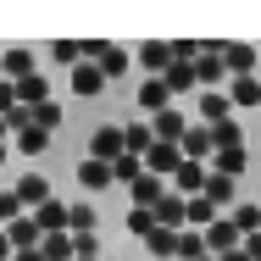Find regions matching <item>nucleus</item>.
<instances>
[{"mask_svg":"<svg viewBox=\"0 0 261 261\" xmlns=\"http://www.w3.org/2000/svg\"><path fill=\"white\" fill-rule=\"evenodd\" d=\"M72 233H95V206H72Z\"/></svg>","mask_w":261,"mask_h":261,"instance_id":"ea45409f","label":"nucleus"},{"mask_svg":"<svg viewBox=\"0 0 261 261\" xmlns=\"http://www.w3.org/2000/svg\"><path fill=\"white\" fill-rule=\"evenodd\" d=\"M128 195H134V206H145V211H156L161 200H167V178H156V172H145V178H139V184H134V189H128Z\"/></svg>","mask_w":261,"mask_h":261,"instance_id":"f3484780","label":"nucleus"},{"mask_svg":"<svg viewBox=\"0 0 261 261\" xmlns=\"http://www.w3.org/2000/svg\"><path fill=\"white\" fill-rule=\"evenodd\" d=\"M78 184H84L89 195H100V189H111L117 178H111V167H106V161H78Z\"/></svg>","mask_w":261,"mask_h":261,"instance_id":"412c9836","label":"nucleus"},{"mask_svg":"<svg viewBox=\"0 0 261 261\" xmlns=\"http://www.w3.org/2000/svg\"><path fill=\"white\" fill-rule=\"evenodd\" d=\"M0 56H6V78H11V84H22V78L39 72V67H34V50H22V45H17V50H0Z\"/></svg>","mask_w":261,"mask_h":261,"instance_id":"4be33fe9","label":"nucleus"},{"mask_svg":"<svg viewBox=\"0 0 261 261\" xmlns=\"http://www.w3.org/2000/svg\"><path fill=\"white\" fill-rule=\"evenodd\" d=\"M139 111H150V117L172 111V89H167V78H145V84H139Z\"/></svg>","mask_w":261,"mask_h":261,"instance_id":"1a4fd4ad","label":"nucleus"},{"mask_svg":"<svg viewBox=\"0 0 261 261\" xmlns=\"http://www.w3.org/2000/svg\"><path fill=\"white\" fill-rule=\"evenodd\" d=\"M17 200H22V211H39L45 200H56L50 184H45V172H22V178H17Z\"/></svg>","mask_w":261,"mask_h":261,"instance_id":"0eeeda50","label":"nucleus"},{"mask_svg":"<svg viewBox=\"0 0 261 261\" xmlns=\"http://www.w3.org/2000/svg\"><path fill=\"white\" fill-rule=\"evenodd\" d=\"M28 217H34L45 233H72V228H67V222H72V206H61V200H45V206L28 211Z\"/></svg>","mask_w":261,"mask_h":261,"instance_id":"dca6fc26","label":"nucleus"},{"mask_svg":"<svg viewBox=\"0 0 261 261\" xmlns=\"http://www.w3.org/2000/svg\"><path fill=\"white\" fill-rule=\"evenodd\" d=\"M233 117V100H228V89H200V122L217 128V122H228Z\"/></svg>","mask_w":261,"mask_h":261,"instance_id":"9d476101","label":"nucleus"},{"mask_svg":"<svg viewBox=\"0 0 261 261\" xmlns=\"http://www.w3.org/2000/svg\"><path fill=\"white\" fill-rule=\"evenodd\" d=\"M150 128H156V139H161V145H184V134H189L195 122H189L184 111H161V117H150Z\"/></svg>","mask_w":261,"mask_h":261,"instance_id":"ddd939ff","label":"nucleus"},{"mask_svg":"<svg viewBox=\"0 0 261 261\" xmlns=\"http://www.w3.org/2000/svg\"><path fill=\"white\" fill-rule=\"evenodd\" d=\"M156 222H161V228H167V233H184V228H189V200L167 189V200H161V206H156Z\"/></svg>","mask_w":261,"mask_h":261,"instance_id":"6e6552de","label":"nucleus"},{"mask_svg":"<svg viewBox=\"0 0 261 261\" xmlns=\"http://www.w3.org/2000/svg\"><path fill=\"white\" fill-rule=\"evenodd\" d=\"M50 61H56V67H78V61H84V45H72V39H56V45H50Z\"/></svg>","mask_w":261,"mask_h":261,"instance_id":"e433bc0d","label":"nucleus"},{"mask_svg":"<svg viewBox=\"0 0 261 261\" xmlns=\"http://www.w3.org/2000/svg\"><path fill=\"white\" fill-rule=\"evenodd\" d=\"M28 122H34V128H45V134H56V128H61V106H56V100L34 106V111H28Z\"/></svg>","mask_w":261,"mask_h":261,"instance_id":"2f4dec72","label":"nucleus"},{"mask_svg":"<svg viewBox=\"0 0 261 261\" xmlns=\"http://www.w3.org/2000/svg\"><path fill=\"white\" fill-rule=\"evenodd\" d=\"M0 78H6V56H0Z\"/></svg>","mask_w":261,"mask_h":261,"instance_id":"49530a36","label":"nucleus"},{"mask_svg":"<svg viewBox=\"0 0 261 261\" xmlns=\"http://www.w3.org/2000/svg\"><path fill=\"white\" fill-rule=\"evenodd\" d=\"M17 217H28V211H22V200H17V189H0V228H11Z\"/></svg>","mask_w":261,"mask_h":261,"instance_id":"4c0bfd02","label":"nucleus"},{"mask_svg":"<svg viewBox=\"0 0 261 261\" xmlns=\"http://www.w3.org/2000/svg\"><path fill=\"white\" fill-rule=\"evenodd\" d=\"M228 100L233 106H261V78L250 72V78H233L228 84Z\"/></svg>","mask_w":261,"mask_h":261,"instance_id":"a878e982","label":"nucleus"},{"mask_svg":"<svg viewBox=\"0 0 261 261\" xmlns=\"http://www.w3.org/2000/svg\"><path fill=\"white\" fill-rule=\"evenodd\" d=\"M161 78H167V89H172V95H189V89H200V78H195V67H189V61H172Z\"/></svg>","mask_w":261,"mask_h":261,"instance_id":"5701e85b","label":"nucleus"},{"mask_svg":"<svg viewBox=\"0 0 261 261\" xmlns=\"http://www.w3.org/2000/svg\"><path fill=\"white\" fill-rule=\"evenodd\" d=\"M150 145H156V128L150 122H122V150L128 156H150Z\"/></svg>","mask_w":261,"mask_h":261,"instance_id":"a211bd4d","label":"nucleus"},{"mask_svg":"<svg viewBox=\"0 0 261 261\" xmlns=\"http://www.w3.org/2000/svg\"><path fill=\"white\" fill-rule=\"evenodd\" d=\"M195 78H200V89H222V84H233V78H228V61H222V45H206V50H200Z\"/></svg>","mask_w":261,"mask_h":261,"instance_id":"f03ea898","label":"nucleus"},{"mask_svg":"<svg viewBox=\"0 0 261 261\" xmlns=\"http://www.w3.org/2000/svg\"><path fill=\"white\" fill-rule=\"evenodd\" d=\"M11 111H17V84L0 78V117H11Z\"/></svg>","mask_w":261,"mask_h":261,"instance_id":"a19ab883","label":"nucleus"},{"mask_svg":"<svg viewBox=\"0 0 261 261\" xmlns=\"http://www.w3.org/2000/svg\"><path fill=\"white\" fill-rule=\"evenodd\" d=\"M17 250H11V239H6V228H0V261H11Z\"/></svg>","mask_w":261,"mask_h":261,"instance_id":"79ce46f5","label":"nucleus"},{"mask_svg":"<svg viewBox=\"0 0 261 261\" xmlns=\"http://www.w3.org/2000/svg\"><path fill=\"white\" fill-rule=\"evenodd\" d=\"M256 56H261V50H250V45H222L228 78H250V72H256Z\"/></svg>","mask_w":261,"mask_h":261,"instance_id":"6ab92c4d","label":"nucleus"},{"mask_svg":"<svg viewBox=\"0 0 261 261\" xmlns=\"http://www.w3.org/2000/svg\"><path fill=\"white\" fill-rule=\"evenodd\" d=\"M6 139H11V122H6V117H0V145H6Z\"/></svg>","mask_w":261,"mask_h":261,"instance_id":"a18cd8bd","label":"nucleus"},{"mask_svg":"<svg viewBox=\"0 0 261 261\" xmlns=\"http://www.w3.org/2000/svg\"><path fill=\"white\" fill-rule=\"evenodd\" d=\"M206 200H211L217 211H222V206H233V178H222V172H211V178H206Z\"/></svg>","mask_w":261,"mask_h":261,"instance_id":"7c9ffc66","label":"nucleus"},{"mask_svg":"<svg viewBox=\"0 0 261 261\" xmlns=\"http://www.w3.org/2000/svg\"><path fill=\"white\" fill-rule=\"evenodd\" d=\"M17 150H22V156H45V150H50V134L28 122V128H17Z\"/></svg>","mask_w":261,"mask_h":261,"instance_id":"cd10ccee","label":"nucleus"},{"mask_svg":"<svg viewBox=\"0 0 261 261\" xmlns=\"http://www.w3.org/2000/svg\"><path fill=\"white\" fill-rule=\"evenodd\" d=\"M178 167H184V150H178V145H150V156H145V172H156V178H172V172H178Z\"/></svg>","mask_w":261,"mask_h":261,"instance_id":"f8f14e48","label":"nucleus"},{"mask_svg":"<svg viewBox=\"0 0 261 261\" xmlns=\"http://www.w3.org/2000/svg\"><path fill=\"white\" fill-rule=\"evenodd\" d=\"M228 222L239 228V239H250V233H261V206H233Z\"/></svg>","mask_w":261,"mask_h":261,"instance_id":"c756f323","label":"nucleus"},{"mask_svg":"<svg viewBox=\"0 0 261 261\" xmlns=\"http://www.w3.org/2000/svg\"><path fill=\"white\" fill-rule=\"evenodd\" d=\"M67 84H72V95H78V100H95V95L106 89V72L95 67V61H78V67L67 72Z\"/></svg>","mask_w":261,"mask_h":261,"instance_id":"39448f33","label":"nucleus"},{"mask_svg":"<svg viewBox=\"0 0 261 261\" xmlns=\"http://www.w3.org/2000/svg\"><path fill=\"white\" fill-rule=\"evenodd\" d=\"M117 156H122V128H117V122H100L95 139H89V161H106V167H111Z\"/></svg>","mask_w":261,"mask_h":261,"instance_id":"20e7f679","label":"nucleus"},{"mask_svg":"<svg viewBox=\"0 0 261 261\" xmlns=\"http://www.w3.org/2000/svg\"><path fill=\"white\" fill-rule=\"evenodd\" d=\"M6 239H11V250H39V245H45V228H39L34 217H17V222L6 228Z\"/></svg>","mask_w":261,"mask_h":261,"instance_id":"2eb2a0df","label":"nucleus"},{"mask_svg":"<svg viewBox=\"0 0 261 261\" xmlns=\"http://www.w3.org/2000/svg\"><path fill=\"white\" fill-rule=\"evenodd\" d=\"M161 222H156V211H145V206H134L128 211V233H139V239H150Z\"/></svg>","mask_w":261,"mask_h":261,"instance_id":"f704fd0d","label":"nucleus"},{"mask_svg":"<svg viewBox=\"0 0 261 261\" xmlns=\"http://www.w3.org/2000/svg\"><path fill=\"white\" fill-rule=\"evenodd\" d=\"M206 178H211V167H206V161H184V167L172 172V195L195 200V195H206Z\"/></svg>","mask_w":261,"mask_h":261,"instance_id":"7ed1b4c3","label":"nucleus"},{"mask_svg":"<svg viewBox=\"0 0 261 261\" xmlns=\"http://www.w3.org/2000/svg\"><path fill=\"white\" fill-rule=\"evenodd\" d=\"M178 150H184V161H206V167H211V156H217V139H211L206 122H195V128L184 134V145H178Z\"/></svg>","mask_w":261,"mask_h":261,"instance_id":"423d86ee","label":"nucleus"},{"mask_svg":"<svg viewBox=\"0 0 261 261\" xmlns=\"http://www.w3.org/2000/svg\"><path fill=\"white\" fill-rule=\"evenodd\" d=\"M84 61H95L106 72V84H117L128 67H134V56L122 50V45H106V39H84Z\"/></svg>","mask_w":261,"mask_h":261,"instance_id":"f257e3e1","label":"nucleus"},{"mask_svg":"<svg viewBox=\"0 0 261 261\" xmlns=\"http://www.w3.org/2000/svg\"><path fill=\"white\" fill-rule=\"evenodd\" d=\"M178 256L184 261H206L211 250H206V233H200V228H184V233H178Z\"/></svg>","mask_w":261,"mask_h":261,"instance_id":"c85d7f7f","label":"nucleus"},{"mask_svg":"<svg viewBox=\"0 0 261 261\" xmlns=\"http://www.w3.org/2000/svg\"><path fill=\"white\" fill-rule=\"evenodd\" d=\"M111 178H117V184H128V189H134V184H139V178H145V156H128V150H122V156L111 161Z\"/></svg>","mask_w":261,"mask_h":261,"instance_id":"b1692460","label":"nucleus"},{"mask_svg":"<svg viewBox=\"0 0 261 261\" xmlns=\"http://www.w3.org/2000/svg\"><path fill=\"white\" fill-rule=\"evenodd\" d=\"M239 245H245V239H239V228H233L228 217H217V222L206 228V250L211 256H228V250H239Z\"/></svg>","mask_w":261,"mask_h":261,"instance_id":"4468645a","label":"nucleus"},{"mask_svg":"<svg viewBox=\"0 0 261 261\" xmlns=\"http://www.w3.org/2000/svg\"><path fill=\"white\" fill-rule=\"evenodd\" d=\"M211 139H217V150H245V128H239V117L217 122V128H211Z\"/></svg>","mask_w":261,"mask_h":261,"instance_id":"bb28decb","label":"nucleus"},{"mask_svg":"<svg viewBox=\"0 0 261 261\" xmlns=\"http://www.w3.org/2000/svg\"><path fill=\"white\" fill-rule=\"evenodd\" d=\"M217 261H250V250L239 245V250H228V256H217Z\"/></svg>","mask_w":261,"mask_h":261,"instance_id":"37998d69","label":"nucleus"},{"mask_svg":"<svg viewBox=\"0 0 261 261\" xmlns=\"http://www.w3.org/2000/svg\"><path fill=\"white\" fill-rule=\"evenodd\" d=\"M206 261H217V256H206Z\"/></svg>","mask_w":261,"mask_h":261,"instance_id":"09e8293b","label":"nucleus"},{"mask_svg":"<svg viewBox=\"0 0 261 261\" xmlns=\"http://www.w3.org/2000/svg\"><path fill=\"white\" fill-rule=\"evenodd\" d=\"M134 61H139V67H145L150 78H161V72L172 67V45H161V39H145V45L134 50Z\"/></svg>","mask_w":261,"mask_h":261,"instance_id":"9b49d317","label":"nucleus"},{"mask_svg":"<svg viewBox=\"0 0 261 261\" xmlns=\"http://www.w3.org/2000/svg\"><path fill=\"white\" fill-rule=\"evenodd\" d=\"M145 250H150V256H178V233H167V228H156V233H150V239H145Z\"/></svg>","mask_w":261,"mask_h":261,"instance_id":"c9c22d12","label":"nucleus"},{"mask_svg":"<svg viewBox=\"0 0 261 261\" xmlns=\"http://www.w3.org/2000/svg\"><path fill=\"white\" fill-rule=\"evenodd\" d=\"M250 167V150H217L211 156V172H222V178H239Z\"/></svg>","mask_w":261,"mask_h":261,"instance_id":"393cba45","label":"nucleus"},{"mask_svg":"<svg viewBox=\"0 0 261 261\" xmlns=\"http://www.w3.org/2000/svg\"><path fill=\"white\" fill-rule=\"evenodd\" d=\"M45 261H72V233H45Z\"/></svg>","mask_w":261,"mask_h":261,"instance_id":"72a5a7b5","label":"nucleus"},{"mask_svg":"<svg viewBox=\"0 0 261 261\" xmlns=\"http://www.w3.org/2000/svg\"><path fill=\"white\" fill-rule=\"evenodd\" d=\"M0 167H6V145H0Z\"/></svg>","mask_w":261,"mask_h":261,"instance_id":"de8ad7c7","label":"nucleus"},{"mask_svg":"<svg viewBox=\"0 0 261 261\" xmlns=\"http://www.w3.org/2000/svg\"><path fill=\"white\" fill-rule=\"evenodd\" d=\"M84 256H100V239L95 233H72V261H84Z\"/></svg>","mask_w":261,"mask_h":261,"instance_id":"58836bf2","label":"nucleus"},{"mask_svg":"<svg viewBox=\"0 0 261 261\" xmlns=\"http://www.w3.org/2000/svg\"><path fill=\"white\" fill-rule=\"evenodd\" d=\"M211 222H217V206H211L206 195H195V200H189V228H200V233H206Z\"/></svg>","mask_w":261,"mask_h":261,"instance_id":"473e14b6","label":"nucleus"},{"mask_svg":"<svg viewBox=\"0 0 261 261\" xmlns=\"http://www.w3.org/2000/svg\"><path fill=\"white\" fill-rule=\"evenodd\" d=\"M50 100V78H45V72H34V78H22V84H17V106H28V111H34V106H45Z\"/></svg>","mask_w":261,"mask_h":261,"instance_id":"aec40b11","label":"nucleus"},{"mask_svg":"<svg viewBox=\"0 0 261 261\" xmlns=\"http://www.w3.org/2000/svg\"><path fill=\"white\" fill-rule=\"evenodd\" d=\"M11 261H45V250H17Z\"/></svg>","mask_w":261,"mask_h":261,"instance_id":"c03bdc74","label":"nucleus"}]
</instances>
